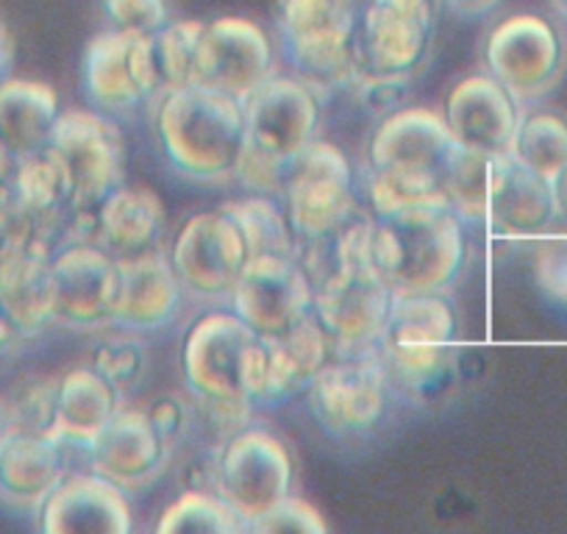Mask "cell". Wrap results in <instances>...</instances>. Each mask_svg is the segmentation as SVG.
<instances>
[{
    "mask_svg": "<svg viewBox=\"0 0 567 534\" xmlns=\"http://www.w3.org/2000/svg\"><path fill=\"white\" fill-rule=\"evenodd\" d=\"M18 337H20V331L14 329V326L9 324L3 315H0V357H3V353H7L14 342H18Z\"/></svg>",
    "mask_w": 567,
    "mask_h": 534,
    "instance_id": "cell-49",
    "label": "cell"
},
{
    "mask_svg": "<svg viewBox=\"0 0 567 534\" xmlns=\"http://www.w3.org/2000/svg\"><path fill=\"white\" fill-rule=\"evenodd\" d=\"M81 79L92 106L109 117L134 112L140 103L159 92L165 95L154 34H134L123 29L97 34L84 51Z\"/></svg>",
    "mask_w": 567,
    "mask_h": 534,
    "instance_id": "cell-7",
    "label": "cell"
},
{
    "mask_svg": "<svg viewBox=\"0 0 567 534\" xmlns=\"http://www.w3.org/2000/svg\"><path fill=\"white\" fill-rule=\"evenodd\" d=\"M9 68H12V40H9V31L0 23V81H7Z\"/></svg>",
    "mask_w": 567,
    "mask_h": 534,
    "instance_id": "cell-48",
    "label": "cell"
},
{
    "mask_svg": "<svg viewBox=\"0 0 567 534\" xmlns=\"http://www.w3.org/2000/svg\"><path fill=\"white\" fill-rule=\"evenodd\" d=\"M48 148L59 156L73 187V209H95L123 184L125 140L109 114L68 109L53 125Z\"/></svg>",
    "mask_w": 567,
    "mask_h": 534,
    "instance_id": "cell-8",
    "label": "cell"
},
{
    "mask_svg": "<svg viewBox=\"0 0 567 534\" xmlns=\"http://www.w3.org/2000/svg\"><path fill=\"white\" fill-rule=\"evenodd\" d=\"M287 171L290 167L281 165V162L270 160L261 151L250 148L248 143L243 145V154H239L237 165H234V176L243 187H248L250 193L259 195H281L284 182H287Z\"/></svg>",
    "mask_w": 567,
    "mask_h": 534,
    "instance_id": "cell-42",
    "label": "cell"
},
{
    "mask_svg": "<svg viewBox=\"0 0 567 534\" xmlns=\"http://www.w3.org/2000/svg\"><path fill=\"white\" fill-rule=\"evenodd\" d=\"M334 342L315 312L272 337H256L243 362V390L254 404H278L312 384L331 362Z\"/></svg>",
    "mask_w": 567,
    "mask_h": 534,
    "instance_id": "cell-10",
    "label": "cell"
},
{
    "mask_svg": "<svg viewBox=\"0 0 567 534\" xmlns=\"http://www.w3.org/2000/svg\"><path fill=\"white\" fill-rule=\"evenodd\" d=\"M228 217L237 223L243 232L245 245L250 256L272 254V256H301V239L292 232V223L287 217V209L272 201V195H248L243 201H231L223 206Z\"/></svg>",
    "mask_w": 567,
    "mask_h": 534,
    "instance_id": "cell-32",
    "label": "cell"
},
{
    "mask_svg": "<svg viewBox=\"0 0 567 534\" xmlns=\"http://www.w3.org/2000/svg\"><path fill=\"white\" fill-rule=\"evenodd\" d=\"M248 532L323 534L329 532V523L323 521V515H320L312 504H307V501L301 499H292V495H284L278 504H272L270 510L261 512L259 517H254V521L248 523Z\"/></svg>",
    "mask_w": 567,
    "mask_h": 534,
    "instance_id": "cell-40",
    "label": "cell"
},
{
    "mask_svg": "<svg viewBox=\"0 0 567 534\" xmlns=\"http://www.w3.org/2000/svg\"><path fill=\"white\" fill-rule=\"evenodd\" d=\"M370 261L392 296L445 292L465 261L462 217L451 206H420L379 217L370 232Z\"/></svg>",
    "mask_w": 567,
    "mask_h": 534,
    "instance_id": "cell-2",
    "label": "cell"
},
{
    "mask_svg": "<svg viewBox=\"0 0 567 534\" xmlns=\"http://www.w3.org/2000/svg\"><path fill=\"white\" fill-rule=\"evenodd\" d=\"M103 12L114 29L156 34L167 25L165 0H103Z\"/></svg>",
    "mask_w": 567,
    "mask_h": 534,
    "instance_id": "cell-41",
    "label": "cell"
},
{
    "mask_svg": "<svg viewBox=\"0 0 567 534\" xmlns=\"http://www.w3.org/2000/svg\"><path fill=\"white\" fill-rule=\"evenodd\" d=\"M12 167H14V156L3 148V143H0V184H7Z\"/></svg>",
    "mask_w": 567,
    "mask_h": 534,
    "instance_id": "cell-50",
    "label": "cell"
},
{
    "mask_svg": "<svg viewBox=\"0 0 567 534\" xmlns=\"http://www.w3.org/2000/svg\"><path fill=\"white\" fill-rule=\"evenodd\" d=\"M556 3H559V9H565V14H567V0H556Z\"/></svg>",
    "mask_w": 567,
    "mask_h": 534,
    "instance_id": "cell-52",
    "label": "cell"
},
{
    "mask_svg": "<svg viewBox=\"0 0 567 534\" xmlns=\"http://www.w3.org/2000/svg\"><path fill=\"white\" fill-rule=\"evenodd\" d=\"M20 234H25V226L18 215V206H14L7 184H0V254H3Z\"/></svg>",
    "mask_w": 567,
    "mask_h": 534,
    "instance_id": "cell-45",
    "label": "cell"
},
{
    "mask_svg": "<svg viewBox=\"0 0 567 534\" xmlns=\"http://www.w3.org/2000/svg\"><path fill=\"white\" fill-rule=\"evenodd\" d=\"M7 187L25 232L45 239L51 248L59 245L73 215V187L59 156L51 148H42L23 160H14Z\"/></svg>",
    "mask_w": 567,
    "mask_h": 534,
    "instance_id": "cell-25",
    "label": "cell"
},
{
    "mask_svg": "<svg viewBox=\"0 0 567 534\" xmlns=\"http://www.w3.org/2000/svg\"><path fill=\"white\" fill-rule=\"evenodd\" d=\"M56 320L79 329L112 324L117 296V256L97 243L64 245L53 254Z\"/></svg>",
    "mask_w": 567,
    "mask_h": 534,
    "instance_id": "cell-19",
    "label": "cell"
},
{
    "mask_svg": "<svg viewBox=\"0 0 567 534\" xmlns=\"http://www.w3.org/2000/svg\"><path fill=\"white\" fill-rule=\"evenodd\" d=\"M9 432L56 434V381L31 384L7 412Z\"/></svg>",
    "mask_w": 567,
    "mask_h": 534,
    "instance_id": "cell-38",
    "label": "cell"
},
{
    "mask_svg": "<svg viewBox=\"0 0 567 534\" xmlns=\"http://www.w3.org/2000/svg\"><path fill=\"white\" fill-rule=\"evenodd\" d=\"M53 254L45 239L29 232L0 254V315L20 335H37L56 320Z\"/></svg>",
    "mask_w": 567,
    "mask_h": 534,
    "instance_id": "cell-20",
    "label": "cell"
},
{
    "mask_svg": "<svg viewBox=\"0 0 567 534\" xmlns=\"http://www.w3.org/2000/svg\"><path fill=\"white\" fill-rule=\"evenodd\" d=\"M449 3L460 14H482L489 12L493 7H498V0H449Z\"/></svg>",
    "mask_w": 567,
    "mask_h": 534,
    "instance_id": "cell-47",
    "label": "cell"
},
{
    "mask_svg": "<svg viewBox=\"0 0 567 534\" xmlns=\"http://www.w3.org/2000/svg\"><path fill=\"white\" fill-rule=\"evenodd\" d=\"M386 370L379 353H353L329 362L309 384V404L329 434L368 432L386 407Z\"/></svg>",
    "mask_w": 567,
    "mask_h": 534,
    "instance_id": "cell-15",
    "label": "cell"
},
{
    "mask_svg": "<svg viewBox=\"0 0 567 534\" xmlns=\"http://www.w3.org/2000/svg\"><path fill=\"white\" fill-rule=\"evenodd\" d=\"M278 25L307 84H342L362 68L357 0H278Z\"/></svg>",
    "mask_w": 567,
    "mask_h": 534,
    "instance_id": "cell-5",
    "label": "cell"
},
{
    "mask_svg": "<svg viewBox=\"0 0 567 534\" xmlns=\"http://www.w3.org/2000/svg\"><path fill=\"white\" fill-rule=\"evenodd\" d=\"M484 223H489L501 237L543 234L550 223H556L550 182L512 154L495 156Z\"/></svg>",
    "mask_w": 567,
    "mask_h": 534,
    "instance_id": "cell-26",
    "label": "cell"
},
{
    "mask_svg": "<svg viewBox=\"0 0 567 534\" xmlns=\"http://www.w3.org/2000/svg\"><path fill=\"white\" fill-rule=\"evenodd\" d=\"M68 456L56 434L9 432L0 445V495L20 506H40L64 479Z\"/></svg>",
    "mask_w": 567,
    "mask_h": 534,
    "instance_id": "cell-28",
    "label": "cell"
},
{
    "mask_svg": "<svg viewBox=\"0 0 567 534\" xmlns=\"http://www.w3.org/2000/svg\"><path fill=\"white\" fill-rule=\"evenodd\" d=\"M204 25L198 20H182V23H167L154 34L165 92L195 84V57H198Z\"/></svg>",
    "mask_w": 567,
    "mask_h": 534,
    "instance_id": "cell-36",
    "label": "cell"
},
{
    "mask_svg": "<svg viewBox=\"0 0 567 534\" xmlns=\"http://www.w3.org/2000/svg\"><path fill=\"white\" fill-rule=\"evenodd\" d=\"M272 75V48L265 31L243 18H220L204 25L195 57V84L245 101Z\"/></svg>",
    "mask_w": 567,
    "mask_h": 534,
    "instance_id": "cell-17",
    "label": "cell"
},
{
    "mask_svg": "<svg viewBox=\"0 0 567 534\" xmlns=\"http://www.w3.org/2000/svg\"><path fill=\"white\" fill-rule=\"evenodd\" d=\"M40 528L48 534H125L131 504L125 490L101 473L64 476L40 504Z\"/></svg>",
    "mask_w": 567,
    "mask_h": 534,
    "instance_id": "cell-22",
    "label": "cell"
},
{
    "mask_svg": "<svg viewBox=\"0 0 567 534\" xmlns=\"http://www.w3.org/2000/svg\"><path fill=\"white\" fill-rule=\"evenodd\" d=\"M59 114L53 86L29 79L0 81V143L14 160L48 148Z\"/></svg>",
    "mask_w": 567,
    "mask_h": 534,
    "instance_id": "cell-30",
    "label": "cell"
},
{
    "mask_svg": "<svg viewBox=\"0 0 567 534\" xmlns=\"http://www.w3.org/2000/svg\"><path fill=\"white\" fill-rule=\"evenodd\" d=\"M9 438V421H7V412L0 410V445H3V440Z\"/></svg>",
    "mask_w": 567,
    "mask_h": 534,
    "instance_id": "cell-51",
    "label": "cell"
},
{
    "mask_svg": "<svg viewBox=\"0 0 567 534\" xmlns=\"http://www.w3.org/2000/svg\"><path fill=\"white\" fill-rule=\"evenodd\" d=\"M284 209L301 243L334 237L353 220L351 165L337 145L312 140L287 171Z\"/></svg>",
    "mask_w": 567,
    "mask_h": 534,
    "instance_id": "cell-6",
    "label": "cell"
},
{
    "mask_svg": "<svg viewBox=\"0 0 567 534\" xmlns=\"http://www.w3.org/2000/svg\"><path fill=\"white\" fill-rule=\"evenodd\" d=\"M392 309V290L373 265H337L315 290V318L337 357L375 351Z\"/></svg>",
    "mask_w": 567,
    "mask_h": 534,
    "instance_id": "cell-9",
    "label": "cell"
},
{
    "mask_svg": "<svg viewBox=\"0 0 567 534\" xmlns=\"http://www.w3.org/2000/svg\"><path fill=\"white\" fill-rule=\"evenodd\" d=\"M245 528L223 495L209 490H187L162 512L156 532L162 534H237Z\"/></svg>",
    "mask_w": 567,
    "mask_h": 534,
    "instance_id": "cell-34",
    "label": "cell"
},
{
    "mask_svg": "<svg viewBox=\"0 0 567 534\" xmlns=\"http://www.w3.org/2000/svg\"><path fill=\"white\" fill-rule=\"evenodd\" d=\"M97 212V245L112 256L151 250L165 232V204L148 187H114Z\"/></svg>",
    "mask_w": 567,
    "mask_h": 534,
    "instance_id": "cell-29",
    "label": "cell"
},
{
    "mask_svg": "<svg viewBox=\"0 0 567 534\" xmlns=\"http://www.w3.org/2000/svg\"><path fill=\"white\" fill-rule=\"evenodd\" d=\"M292 456L276 434L265 429H239L217 454V495L234 506L245 521L270 510L290 495Z\"/></svg>",
    "mask_w": 567,
    "mask_h": 534,
    "instance_id": "cell-11",
    "label": "cell"
},
{
    "mask_svg": "<svg viewBox=\"0 0 567 534\" xmlns=\"http://www.w3.org/2000/svg\"><path fill=\"white\" fill-rule=\"evenodd\" d=\"M120 392L95 368H75L56 381V438L62 443H84L106 427L120 410Z\"/></svg>",
    "mask_w": 567,
    "mask_h": 534,
    "instance_id": "cell-31",
    "label": "cell"
},
{
    "mask_svg": "<svg viewBox=\"0 0 567 534\" xmlns=\"http://www.w3.org/2000/svg\"><path fill=\"white\" fill-rule=\"evenodd\" d=\"M245 143L290 167L318 134L320 106L312 84L270 75L243 101Z\"/></svg>",
    "mask_w": 567,
    "mask_h": 534,
    "instance_id": "cell-13",
    "label": "cell"
},
{
    "mask_svg": "<svg viewBox=\"0 0 567 534\" xmlns=\"http://www.w3.org/2000/svg\"><path fill=\"white\" fill-rule=\"evenodd\" d=\"M92 468L123 490L154 482L167 462V445L151 423L148 412L117 410L86 445Z\"/></svg>",
    "mask_w": 567,
    "mask_h": 534,
    "instance_id": "cell-23",
    "label": "cell"
},
{
    "mask_svg": "<svg viewBox=\"0 0 567 534\" xmlns=\"http://www.w3.org/2000/svg\"><path fill=\"white\" fill-rule=\"evenodd\" d=\"M445 123L456 143L489 156L512 154L520 103L489 73L462 79L445 101Z\"/></svg>",
    "mask_w": 567,
    "mask_h": 534,
    "instance_id": "cell-21",
    "label": "cell"
},
{
    "mask_svg": "<svg viewBox=\"0 0 567 534\" xmlns=\"http://www.w3.org/2000/svg\"><path fill=\"white\" fill-rule=\"evenodd\" d=\"M495 156L484 151L456 145L445 167V198L462 220H484L487 212L489 182H493Z\"/></svg>",
    "mask_w": 567,
    "mask_h": 534,
    "instance_id": "cell-35",
    "label": "cell"
},
{
    "mask_svg": "<svg viewBox=\"0 0 567 534\" xmlns=\"http://www.w3.org/2000/svg\"><path fill=\"white\" fill-rule=\"evenodd\" d=\"M409 75H381V73H364L357 81L359 101L368 109H390L395 112L401 97L406 95Z\"/></svg>",
    "mask_w": 567,
    "mask_h": 534,
    "instance_id": "cell-43",
    "label": "cell"
},
{
    "mask_svg": "<svg viewBox=\"0 0 567 534\" xmlns=\"http://www.w3.org/2000/svg\"><path fill=\"white\" fill-rule=\"evenodd\" d=\"M148 418L151 423H154L156 432H159V438L165 440L167 449L176 445L178 440L184 438V432L189 429V407L176 396L159 398V401L148 410Z\"/></svg>",
    "mask_w": 567,
    "mask_h": 534,
    "instance_id": "cell-44",
    "label": "cell"
},
{
    "mask_svg": "<svg viewBox=\"0 0 567 534\" xmlns=\"http://www.w3.org/2000/svg\"><path fill=\"white\" fill-rule=\"evenodd\" d=\"M156 134L167 162L193 182L234 176L245 145L243 101L204 84L167 90L156 109Z\"/></svg>",
    "mask_w": 567,
    "mask_h": 534,
    "instance_id": "cell-3",
    "label": "cell"
},
{
    "mask_svg": "<svg viewBox=\"0 0 567 534\" xmlns=\"http://www.w3.org/2000/svg\"><path fill=\"white\" fill-rule=\"evenodd\" d=\"M512 156L543 178H554L567 165V117L550 109L526 112L517 120Z\"/></svg>",
    "mask_w": 567,
    "mask_h": 534,
    "instance_id": "cell-33",
    "label": "cell"
},
{
    "mask_svg": "<svg viewBox=\"0 0 567 534\" xmlns=\"http://www.w3.org/2000/svg\"><path fill=\"white\" fill-rule=\"evenodd\" d=\"M248 259L250 250L243 232L223 209L189 217L171 256L182 287L198 298L231 296Z\"/></svg>",
    "mask_w": 567,
    "mask_h": 534,
    "instance_id": "cell-16",
    "label": "cell"
},
{
    "mask_svg": "<svg viewBox=\"0 0 567 534\" xmlns=\"http://www.w3.org/2000/svg\"><path fill=\"white\" fill-rule=\"evenodd\" d=\"M312 307L315 285L296 256H250L231 290V312L261 337L284 335Z\"/></svg>",
    "mask_w": 567,
    "mask_h": 534,
    "instance_id": "cell-12",
    "label": "cell"
},
{
    "mask_svg": "<svg viewBox=\"0 0 567 534\" xmlns=\"http://www.w3.org/2000/svg\"><path fill=\"white\" fill-rule=\"evenodd\" d=\"M92 368L106 376L117 387V392H125L140 384V376L145 370V348L131 337H112L97 346Z\"/></svg>",
    "mask_w": 567,
    "mask_h": 534,
    "instance_id": "cell-39",
    "label": "cell"
},
{
    "mask_svg": "<svg viewBox=\"0 0 567 534\" xmlns=\"http://www.w3.org/2000/svg\"><path fill=\"white\" fill-rule=\"evenodd\" d=\"M256 331L234 312L200 318L184 340V379L198 401L248 398L243 390V362ZM250 401V398H248Z\"/></svg>",
    "mask_w": 567,
    "mask_h": 534,
    "instance_id": "cell-18",
    "label": "cell"
},
{
    "mask_svg": "<svg viewBox=\"0 0 567 534\" xmlns=\"http://www.w3.org/2000/svg\"><path fill=\"white\" fill-rule=\"evenodd\" d=\"M550 195H554V217L556 223L567 228V165L550 178Z\"/></svg>",
    "mask_w": 567,
    "mask_h": 534,
    "instance_id": "cell-46",
    "label": "cell"
},
{
    "mask_svg": "<svg viewBox=\"0 0 567 534\" xmlns=\"http://www.w3.org/2000/svg\"><path fill=\"white\" fill-rule=\"evenodd\" d=\"M534 285L539 296L567 312V228L548 234L534 254Z\"/></svg>",
    "mask_w": 567,
    "mask_h": 534,
    "instance_id": "cell-37",
    "label": "cell"
},
{
    "mask_svg": "<svg viewBox=\"0 0 567 534\" xmlns=\"http://www.w3.org/2000/svg\"><path fill=\"white\" fill-rule=\"evenodd\" d=\"M487 73L517 103L539 101L561 75V42L554 25L537 14H515L495 25L484 45Z\"/></svg>",
    "mask_w": 567,
    "mask_h": 534,
    "instance_id": "cell-14",
    "label": "cell"
},
{
    "mask_svg": "<svg viewBox=\"0 0 567 534\" xmlns=\"http://www.w3.org/2000/svg\"><path fill=\"white\" fill-rule=\"evenodd\" d=\"M456 137L440 112L395 109L370 143V201L379 217L420 206H449L445 167Z\"/></svg>",
    "mask_w": 567,
    "mask_h": 534,
    "instance_id": "cell-1",
    "label": "cell"
},
{
    "mask_svg": "<svg viewBox=\"0 0 567 534\" xmlns=\"http://www.w3.org/2000/svg\"><path fill=\"white\" fill-rule=\"evenodd\" d=\"M434 12H395L370 0L359 34L364 73L412 75L432 40Z\"/></svg>",
    "mask_w": 567,
    "mask_h": 534,
    "instance_id": "cell-27",
    "label": "cell"
},
{
    "mask_svg": "<svg viewBox=\"0 0 567 534\" xmlns=\"http://www.w3.org/2000/svg\"><path fill=\"white\" fill-rule=\"evenodd\" d=\"M182 298L173 261L162 250L117 256V296L112 324L128 331H151L176 315Z\"/></svg>",
    "mask_w": 567,
    "mask_h": 534,
    "instance_id": "cell-24",
    "label": "cell"
},
{
    "mask_svg": "<svg viewBox=\"0 0 567 534\" xmlns=\"http://www.w3.org/2000/svg\"><path fill=\"white\" fill-rule=\"evenodd\" d=\"M454 337L456 315L443 292L392 296L390 318L375 353L390 384L420 396L449 376Z\"/></svg>",
    "mask_w": 567,
    "mask_h": 534,
    "instance_id": "cell-4",
    "label": "cell"
}]
</instances>
